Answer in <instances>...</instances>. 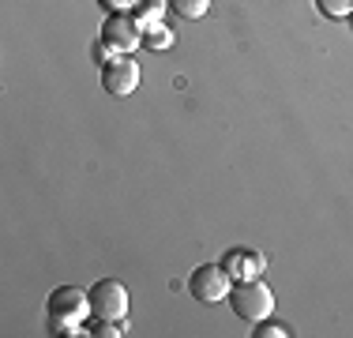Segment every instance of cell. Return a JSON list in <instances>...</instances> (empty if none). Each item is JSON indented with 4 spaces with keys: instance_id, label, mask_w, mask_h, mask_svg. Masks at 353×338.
<instances>
[{
    "instance_id": "cell-13",
    "label": "cell",
    "mask_w": 353,
    "mask_h": 338,
    "mask_svg": "<svg viewBox=\"0 0 353 338\" xmlns=\"http://www.w3.org/2000/svg\"><path fill=\"white\" fill-rule=\"evenodd\" d=\"M293 331L285 324H271V319H263V324H256V331H252V338H290Z\"/></svg>"
},
{
    "instance_id": "cell-8",
    "label": "cell",
    "mask_w": 353,
    "mask_h": 338,
    "mask_svg": "<svg viewBox=\"0 0 353 338\" xmlns=\"http://www.w3.org/2000/svg\"><path fill=\"white\" fill-rule=\"evenodd\" d=\"M143 46L154 49V53H162V49L173 46V30L165 27V23H150V27H143Z\"/></svg>"
},
{
    "instance_id": "cell-2",
    "label": "cell",
    "mask_w": 353,
    "mask_h": 338,
    "mask_svg": "<svg viewBox=\"0 0 353 338\" xmlns=\"http://www.w3.org/2000/svg\"><path fill=\"white\" fill-rule=\"evenodd\" d=\"M230 304H233V312H237L245 324L256 327V324H263V319L274 312V293H271V286H267L263 278H256V282H233Z\"/></svg>"
},
{
    "instance_id": "cell-9",
    "label": "cell",
    "mask_w": 353,
    "mask_h": 338,
    "mask_svg": "<svg viewBox=\"0 0 353 338\" xmlns=\"http://www.w3.org/2000/svg\"><path fill=\"white\" fill-rule=\"evenodd\" d=\"M165 8H170V0H139L136 12H132V15H136L143 27H150V23H162Z\"/></svg>"
},
{
    "instance_id": "cell-14",
    "label": "cell",
    "mask_w": 353,
    "mask_h": 338,
    "mask_svg": "<svg viewBox=\"0 0 353 338\" xmlns=\"http://www.w3.org/2000/svg\"><path fill=\"white\" fill-rule=\"evenodd\" d=\"M102 4L109 8V12H136L139 0H102Z\"/></svg>"
},
{
    "instance_id": "cell-3",
    "label": "cell",
    "mask_w": 353,
    "mask_h": 338,
    "mask_svg": "<svg viewBox=\"0 0 353 338\" xmlns=\"http://www.w3.org/2000/svg\"><path fill=\"white\" fill-rule=\"evenodd\" d=\"M230 290H233V278L222 264H203L192 270L188 278V293L196 297L199 304H218V301H230Z\"/></svg>"
},
{
    "instance_id": "cell-6",
    "label": "cell",
    "mask_w": 353,
    "mask_h": 338,
    "mask_svg": "<svg viewBox=\"0 0 353 338\" xmlns=\"http://www.w3.org/2000/svg\"><path fill=\"white\" fill-rule=\"evenodd\" d=\"M90 312L94 319H128V290L117 278H102L90 286Z\"/></svg>"
},
{
    "instance_id": "cell-1",
    "label": "cell",
    "mask_w": 353,
    "mask_h": 338,
    "mask_svg": "<svg viewBox=\"0 0 353 338\" xmlns=\"http://www.w3.org/2000/svg\"><path fill=\"white\" fill-rule=\"evenodd\" d=\"M90 319H94L90 293L75 290V286H61V290L49 293V324L57 335H83Z\"/></svg>"
},
{
    "instance_id": "cell-11",
    "label": "cell",
    "mask_w": 353,
    "mask_h": 338,
    "mask_svg": "<svg viewBox=\"0 0 353 338\" xmlns=\"http://www.w3.org/2000/svg\"><path fill=\"white\" fill-rule=\"evenodd\" d=\"M124 319H94V324H87V331L94 338H121L124 335Z\"/></svg>"
},
{
    "instance_id": "cell-4",
    "label": "cell",
    "mask_w": 353,
    "mask_h": 338,
    "mask_svg": "<svg viewBox=\"0 0 353 338\" xmlns=\"http://www.w3.org/2000/svg\"><path fill=\"white\" fill-rule=\"evenodd\" d=\"M102 41L113 53H136L143 46V23L132 12H109L102 23Z\"/></svg>"
},
{
    "instance_id": "cell-12",
    "label": "cell",
    "mask_w": 353,
    "mask_h": 338,
    "mask_svg": "<svg viewBox=\"0 0 353 338\" xmlns=\"http://www.w3.org/2000/svg\"><path fill=\"white\" fill-rule=\"evenodd\" d=\"M316 8L331 19H350L353 15V0H316Z\"/></svg>"
},
{
    "instance_id": "cell-5",
    "label": "cell",
    "mask_w": 353,
    "mask_h": 338,
    "mask_svg": "<svg viewBox=\"0 0 353 338\" xmlns=\"http://www.w3.org/2000/svg\"><path fill=\"white\" fill-rule=\"evenodd\" d=\"M139 79H143V68L132 53H117L113 61L102 64V87L113 98H128L132 90H139Z\"/></svg>"
},
{
    "instance_id": "cell-10",
    "label": "cell",
    "mask_w": 353,
    "mask_h": 338,
    "mask_svg": "<svg viewBox=\"0 0 353 338\" xmlns=\"http://www.w3.org/2000/svg\"><path fill=\"white\" fill-rule=\"evenodd\" d=\"M170 8L181 19H203L211 12V0H170Z\"/></svg>"
},
{
    "instance_id": "cell-7",
    "label": "cell",
    "mask_w": 353,
    "mask_h": 338,
    "mask_svg": "<svg viewBox=\"0 0 353 338\" xmlns=\"http://www.w3.org/2000/svg\"><path fill=\"white\" fill-rule=\"evenodd\" d=\"M222 267L230 270L233 282H256V278H263L267 270V256L256 248H230L222 256Z\"/></svg>"
}]
</instances>
